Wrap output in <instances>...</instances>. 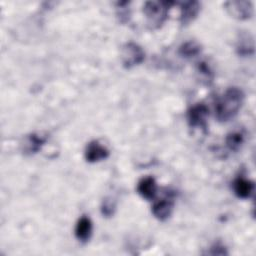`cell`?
I'll use <instances>...</instances> for the list:
<instances>
[{"label": "cell", "mask_w": 256, "mask_h": 256, "mask_svg": "<svg viewBox=\"0 0 256 256\" xmlns=\"http://www.w3.org/2000/svg\"><path fill=\"white\" fill-rule=\"evenodd\" d=\"M174 202L171 197H165L156 201L152 206L153 215L160 221L168 219L173 211Z\"/></svg>", "instance_id": "7"}, {"label": "cell", "mask_w": 256, "mask_h": 256, "mask_svg": "<svg viewBox=\"0 0 256 256\" xmlns=\"http://www.w3.org/2000/svg\"><path fill=\"white\" fill-rule=\"evenodd\" d=\"M224 5L227 12L235 19L246 20L253 15V4L250 1H228Z\"/></svg>", "instance_id": "5"}, {"label": "cell", "mask_w": 256, "mask_h": 256, "mask_svg": "<svg viewBox=\"0 0 256 256\" xmlns=\"http://www.w3.org/2000/svg\"><path fill=\"white\" fill-rule=\"evenodd\" d=\"M145 59L143 49L136 43L129 42L121 50V60L125 68H132L141 64Z\"/></svg>", "instance_id": "3"}, {"label": "cell", "mask_w": 256, "mask_h": 256, "mask_svg": "<svg viewBox=\"0 0 256 256\" xmlns=\"http://www.w3.org/2000/svg\"><path fill=\"white\" fill-rule=\"evenodd\" d=\"M84 156L87 162L95 163V162H99L106 159L109 156V150L104 145L94 140V141H91L86 146Z\"/></svg>", "instance_id": "6"}, {"label": "cell", "mask_w": 256, "mask_h": 256, "mask_svg": "<svg viewBox=\"0 0 256 256\" xmlns=\"http://www.w3.org/2000/svg\"><path fill=\"white\" fill-rule=\"evenodd\" d=\"M236 50L237 53L241 56H250L254 53V40L251 34L242 33L239 35Z\"/></svg>", "instance_id": "13"}, {"label": "cell", "mask_w": 256, "mask_h": 256, "mask_svg": "<svg viewBox=\"0 0 256 256\" xmlns=\"http://www.w3.org/2000/svg\"><path fill=\"white\" fill-rule=\"evenodd\" d=\"M46 140H47L46 136H43L37 133H32L24 139V142L22 144V150L25 154H28V155L35 154L42 148Z\"/></svg>", "instance_id": "9"}, {"label": "cell", "mask_w": 256, "mask_h": 256, "mask_svg": "<svg viewBox=\"0 0 256 256\" xmlns=\"http://www.w3.org/2000/svg\"><path fill=\"white\" fill-rule=\"evenodd\" d=\"M178 52L184 58H192L201 52V46L195 41H188L179 47Z\"/></svg>", "instance_id": "15"}, {"label": "cell", "mask_w": 256, "mask_h": 256, "mask_svg": "<svg viewBox=\"0 0 256 256\" xmlns=\"http://www.w3.org/2000/svg\"><path fill=\"white\" fill-rule=\"evenodd\" d=\"M208 115L209 109L205 104L197 103L193 105L187 112V120L189 126L192 128L206 129Z\"/></svg>", "instance_id": "4"}, {"label": "cell", "mask_w": 256, "mask_h": 256, "mask_svg": "<svg viewBox=\"0 0 256 256\" xmlns=\"http://www.w3.org/2000/svg\"><path fill=\"white\" fill-rule=\"evenodd\" d=\"M232 188L237 197L247 199L254 192V183L244 177H237L233 181Z\"/></svg>", "instance_id": "10"}, {"label": "cell", "mask_w": 256, "mask_h": 256, "mask_svg": "<svg viewBox=\"0 0 256 256\" xmlns=\"http://www.w3.org/2000/svg\"><path fill=\"white\" fill-rule=\"evenodd\" d=\"M92 222L91 219L87 216H82L77 221L76 227H75V236L80 242H87L89 241L91 235H92Z\"/></svg>", "instance_id": "11"}, {"label": "cell", "mask_w": 256, "mask_h": 256, "mask_svg": "<svg viewBox=\"0 0 256 256\" xmlns=\"http://www.w3.org/2000/svg\"><path fill=\"white\" fill-rule=\"evenodd\" d=\"M226 146L231 151H238L244 143V133L240 130L230 132L226 137Z\"/></svg>", "instance_id": "14"}, {"label": "cell", "mask_w": 256, "mask_h": 256, "mask_svg": "<svg viewBox=\"0 0 256 256\" xmlns=\"http://www.w3.org/2000/svg\"><path fill=\"white\" fill-rule=\"evenodd\" d=\"M244 101V93L238 87L228 88L217 100L215 116L220 122H228L239 112Z\"/></svg>", "instance_id": "1"}, {"label": "cell", "mask_w": 256, "mask_h": 256, "mask_svg": "<svg viewBox=\"0 0 256 256\" xmlns=\"http://www.w3.org/2000/svg\"><path fill=\"white\" fill-rule=\"evenodd\" d=\"M137 191L138 193L147 200H152L157 191V185L155 182V179L151 176H146L142 178L137 185Z\"/></svg>", "instance_id": "12"}, {"label": "cell", "mask_w": 256, "mask_h": 256, "mask_svg": "<svg viewBox=\"0 0 256 256\" xmlns=\"http://www.w3.org/2000/svg\"><path fill=\"white\" fill-rule=\"evenodd\" d=\"M207 254H210V255H227L228 252H227L226 248L223 245L217 243V244H214L213 246H211V248L207 252Z\"/></svg>", "instance_id": "17"}, {"label": "cell", "mask_w": 256, "mask_h": 256, "mask_svg": "<svg viewBox=\"0 0 256 256\" xmlns=\"http://www.w3.org/2000/svg\"><path fill=\"white\" fill-rule=\"evenodd\" d=\"M115 211V204L111 199H105L101 206V212L103 215L109 217L112 216Z\"/></svg>", "instance_id": "16"}, {"label": "cell", "mask_w": 256, "mask_h": 256, "mask_svg": "<svg viewBox=\"0 0 256 256\" xmlns=\"http://www.w3.org/2000/svg\"><path fill=\"white\" fill-rule=\"evenodd\" d=\"M200 3L197 1H187L183 2L181 6L180 22L183 26L191 23L200 12Z\"/></svg>", "instance_id": "8"}, {"label": "cell", "mask_w": 256, "mask_h": 256, "mask_svg": "<svg viewBox=\"0 0 256 256\" xmlns=\"http://www.w3.org/2000/svg\"><path fill=\"white\" fill-rule=\"evenodd\" d=\"M174 4L171 1H148L145 3L143 12L149 29L160 28L168 18L170 7Z\"/></svg>", "instance_id": "2"}]
</instances>
